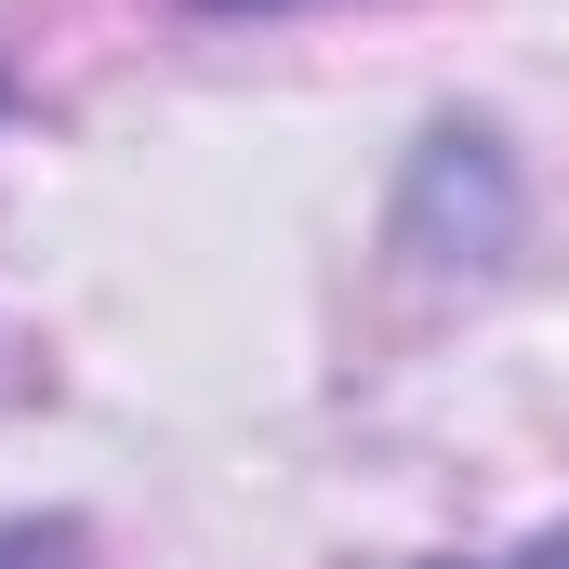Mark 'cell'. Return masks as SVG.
I'll use <instances>...</instances> for the list:
<instances>
[{
  "label": "cell",
  "instance_id": "6da1fadb",
  "mask_svg": "<svg viewBox=\"0 0 569 569\" xmlns=\"http://www.w3.org/2000/svg\"><path fill=\"white\" fill-rule=\"evenodd\" d=\"M490 569H569V530H543L530 557H490Z\"/></svg>",
  "mask_w": 569,
  "mask_h": 569
},
{
  "label": "cell",
  "instance_id": "7a4b0ae2",
  "mask_svg": "<svg viewBox=\"0 0 569 569\" xmlns=\"http://www.w3.org/2000/svg\"><path fill=\"white\" fill-rule=\"evenodd\" d=\"M212 13H279V0H212Z\"/></svg>",
  "mask_w": 569,
  "mask_h": 569
}]
</instances>
